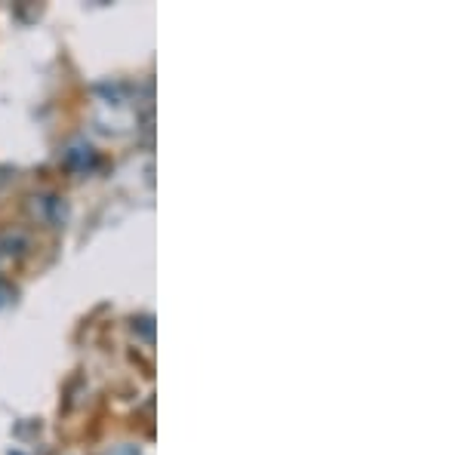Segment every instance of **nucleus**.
<instances>
[{
	"mask_svg": "<svg viewBox=\"0 0 462 455\" xmlns=\"http://www.w3.org/2000/svg\"><path fill=\"white\" fill-rule=\"evenodd\" d=\"M93 160H96L93 148L84 145V141H78V145H71L69 151H65V167L78 169V173H84L87 167H93Z\"/></svg>",
	"mask_w": 462,
	"mask_h": 455,
	"instance_id": "nucleus-1",
	"label": "nucleus"
},
{
	"mask_svg": "<svg viewBox=\"0 0 462 455\" xmlns=\"http://www.w3.org/2000/svg\"><path fill=\"white\" fill-rule=\"evenodd\" d=\"M111 455H139V450H133V446H124V450H115Z\"/></svg>",
	"mask_w": 462,
	"mask_h": 455,
	"instance_id": "nucleus-5",
	"label": "nucleus"
},
{
	"mask_svg": "<svg viewBox=\"0 0 462 455\" xmlns=\"http://www.w3.org/2000/svg\"><path fill=\"white\" fill-rule=\"evenodd\" d=\"M25 246H28V237L22 234V231H6V234H0V265L25 250Z\"/></svg>",
	"mask_w": 462,
	"mask_h": 455,
	"instance_id": "nucleus-2",
	"label": "nucleus"
},
{
	"mask_svg": "<svg viewBox=\"0 0 462 455\" xmlns=\"http://www.w3.org/2000/svg\"><path fill=\"white\" fill-rule=\"evenodd\" d=\"M10 298H13V289L6 287V283H0V308H4V305L10 302Z\"/></svg>",
	"mask_w": 462,
	"mask_h": 455,
	"instance_id": "nucleus-4",
	"label": "nucleus"
},
{
	"mask_svg": "<svg viewBox=\"0 0 462 455\" xmlns=\"http://www.w3.org/2000/svg\"><path fill=\"white\" fill-rule=\"evenodd\" d=\"M34 213L47 222H59L65 219V206L59 197H34Z\"/></svg>",
	"mask_w": 462,
	"mask_h": 455,
	"instance_id": "nucleus-3",
	"label": "nucleus"
}]
</instances>
